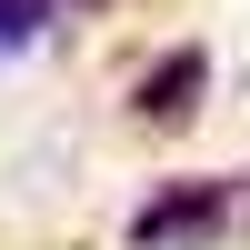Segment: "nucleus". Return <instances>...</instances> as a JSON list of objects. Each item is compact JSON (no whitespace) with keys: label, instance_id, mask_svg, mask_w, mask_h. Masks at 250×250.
Returning <instances> with one entry per match:
<instances>
[{"label":"nucleus","instance_id":"obj_1","mask_svg":"<svg viewBox=\"0 0 250 250\" xmlns=\"http://www.w3.org/2000/svg\"><path fill=\"white\" fill-rule=\"evenodd\" d=\"M220 200H230V190H210V180H200V190H160L150 210L130 220V250H180V240H210Z\"/></svg>","mask_w":250,"mask_h":250},{"label":"nucleus","instance_id":"obj_2","mask_svg":"<svg viewBox=\"0 0 250 250\" xmlns=\"http://www.w3.org/2000/svg\"><path fill=\"white\" fill-rule=\"evenodd\" d=\"M200 90H210V60H200V50H170V60L130 90V110H140V120H170V110H190Z\"/></svg>","mask_w":250,"mask_h":250},{"label":"nucleus","instance_id":"obj_3","mask_svg":"<svg viewBox=\"0 0 250 250\" xmlns=\"http://www.w3.org/2000/svg\"><path fill=\"white\" fill-rule=\"evenodd\" d=\"M50 30V0H0V50H30Z\"/></svg>","mask_w":250,"mask_h":250}]
</instances>
